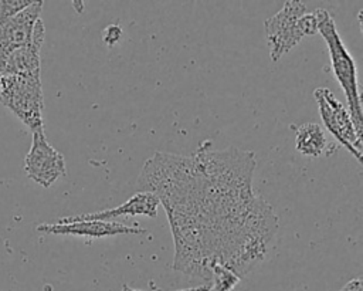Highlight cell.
<instances>
[{
  "label": "cell",
  "mask_w": 363,
  "mask_h": 291,
  "mask_svg": "<svg viewBox=\"0 0 363 291\" xmlns=\"http://www.w3.org/2000/svg\"><path fill=\"white\" fill-rule=\"evenodd\" d=\"M254 169V152L210 141L190 156L156 152L145 162L136 185L166 212L176 271L211 282L216 264L241 278L264 260L278 221L252 190Z\"/></svg>",
  "instance_id": "obj_1"
},
{
  "label": "cell",
  "mask_w": 363,
  "mask_h": 291,
  "mask_svg": "<svg viewBox=\"0 0 363 291\" xmlns=\"http://www.w3.org/2000/svg\"><path fill=\"white\" fill-rule=\"evenodd\" d=\"M318 11L306 13V4L301 0H286L279 11L264 23L269 58L277 62L306 35L318 33Z\"/></svg>",
  "instance_id": "obj_2"
},
{
  "label": "cell",
  "mask_w": 363,
  "mask_h": 291,
  "mask_svg": "<svg viewBox=\"0 0 363 291\" xmlns=\"http://www.w3.org/2000/svg\"><path fill=\"white\" fill-rule=\"evenodd\" d=\"M316 11L319 18L318 33L322 35L328 45L333 75L345 92L347 111L352 116L353 125L357 133L362 135V98L357 84V71L354 60L345 47L330 13L325 9H316Z\"/></svg>",
  "instance_id": "obj_3"
},
{
  "label": "cell",
  "mask_w": 363,
  "mask_h": 291,
  "mask_svg": "<svg viewBox=\"0 0 363 291\" xmlns=\"http://www.w3.org/2000/svg\"><path fill=\"white\" fill-rule=\"evenodd\" d=\"M0 102L31 132L44 131L41 75L0 74Z\"/></svg>",
  "instance_id": "obj_4"
},
{
  "label": "cell",
  "mask_w": 363,
  "mask_h": 291,
  "mask_svg": "<svg viewBox=\"0 0 363 291\" xmlns=\"http://www.w3.org/2000/svg\"><path fill=\"white\" fill-rule=\"evenodd\" d=\"M320 119L335 139L345 146L359 162H362V135L357 133L347 108L333 95L329 88L319 87L313 91Z\"/></svg>",
  "instance_id": "obj_5"
},
{
  "label": "cell",
  "mask_w": 363,
  "mask_h": 291,
  "mask_svg": "<svg viewBox=\"0 0 363 291\" xmlns=\"http://www.w3.org/2000/svg\"><path fill=\"white\" fill-rule=\"evenodd\" d=\"M24 172L43 187L52 186L67 172L62 153L47 141L44 131L33 132L31 146L24 158Z\"/></svg>",
  "instance_id": "obj_6"
},
{
  "label": "cell",
  "mask_w": 363,
  "mask_h": 291,
  "mask_svg": "<svg viewBox=\"0 0 363 291\" xmlns=\"http://www.w3.org/2000/svg\"><path fill=\"white\" fill-rule=\"evenodd\" d=\"M37 230L47 234H69L88 238H101L118 234H145L146 230L139 226H126L116 221L104 220H64L57 223H43L37 226Z\"/></svg>",
  "instance_id": "obj_7"
},
{
  "label": "cell",
  "mask_w": 363,
  "mask_h": 291,
  "mask_svg": "<svg viewBox=\"0 0 363 291\" xmlns=\"http://www.w3.org/2000/svg\"><path fill=\"white\" fill-rule=\"evenodd\" d=\"M44 1H33L16 16L0 21V62L14 50L28 44L33 38L34 27L41 18Z\"/></svg>",
  "instance_id": "obj_8"
},
{
  "label": "cell",
  "mask_w": 363,
  "mask_h": 291,
  "mask_svg": "<svg viewBox=\"0 0 363 291\" xmlns=\"http://www.w3.org/2000/svg\"><path fill=\"white\" fill-rule=\"evenodd\" d=\"M45 37V27L40 18L34 27L33 38L28 44L14 50L0 62V74L11 75H40V51Z\"/></svg>",
  "instance_id": "obj_9"
},
{
  "label": "cell",
  "mask_w": 363,
  "mask_h": 291,
  "mask_svg": "<svg viewBox=\"0 0 363 291\" xmlns=\"http://www.w3.org/2000/svg\"><path fill=\"white\" fill-rule=\"evenodd\" d=\"M160 202L156 194L150 192H138L133 196H130L125 203L106 210H99L94 213H84L69 217H61L64 220H104V221H112L116 217L121 216H147L155 219L157 216V207Z\"/></svg>",
  "instance_id": "obj_10"
},
{
  "label": "cell",
  "mask_w": 363,
  "mask_h": 291,
  "mask_svg": "<svg viewBox=\"0 0 363 291\" xmlns=\"http://www.w3.org/2000/svg\"><path fill=\"white\" fill-rule=\"evenodd\" d=\"M336 149L332 146L325 135L320 125L315 122H306L295 128V149L311 158H319L322 155H329V149Z\"/></svg>",
  "instance_id": "obj_11"
},
{
  "label": "cell",
  "mask_w": 363,
  "mask_h": 291,
  "mask_svg": "<svg viewBox=\"0 0 363 291\" xmlns=\"http://www.w3.org/2000/svg\"><path fill=\"white\" fill-rule=\"evenodd\" d=\"M240 277L223 265L211 267L210 291H233L240 282Z\"/></svg>",
  "instance_id": "obj_12"
},
{
  "label": "cell",
  "mask_w": 363,
  "mask_h": 291,
  "mask_svg": "<svg viewBox=\"0 0 363 291\" xmlns=\"http://www.w3.org/2000/svg\"><path fill=\"white\" fill-rule=\"evenodd\" d=\"M31 3L33 0H0V21L16 16Z\"/></svg>",
  "instance_id": "obj_13"
},
{
  "label": "cell",
  "mask_w": 363,
  "mask_h": 291,
  "mask_svg": "<svg viewBox=\"0 0 363 291\" xmlns=\"http://www.w3.org/2000/svg\"><path fill=\"white\" fill-rule=\"evenodd\" d=\"M123 35V30L119 24H109L102 33V40L108 47H113Z\"/></svg>",
  "instance_id": "obj_14"
},
{
  "label": "cell",
  "mask_w": 363,
  "mask_h": 291,
  "mask_svg": "<svg viewBox=\"0 0 363 291\" xmlns=\"http://www.w3.org/2000/svg\"><path fill=\"white\" fill-rule=\"evenodd\" d=\"M339 291H363V282L360 277L347 281Z\"/></svg>",
  "instance_id": "obj_15"
},
{
  "label": "cell",
  "mask_w": 363,
  "mask_h": 291,
  "mask_svg": "<svg viewBox=\"0 0 363 291\" xmlns=\"http://www.w3.org/2000/svg\"><path fill=\"white\" fill-rule=\"evenodd\" d=\"M121 291H142V290H135V288L129 287L128 284H123ZM176 291H210V287L208 285H200V287H190V288H184V290H176Z\"/></svg>",
  "instance_id": "obj_16"
}]
</instances>
